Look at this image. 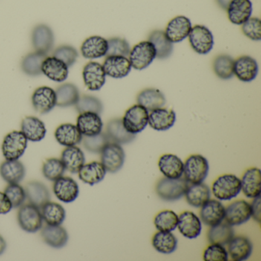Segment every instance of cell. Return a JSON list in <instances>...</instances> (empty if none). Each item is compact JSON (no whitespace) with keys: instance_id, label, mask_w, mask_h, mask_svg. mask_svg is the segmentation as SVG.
Returning a JSON list of instances; mask_svg holds the SVG:
<instances>
[{"instance_id":"cell-1","label":"cell","mask_w":261,"mask_h":261,"mask_svg":"<svg viewBox=\"0 0 261 261\" xmlns=\"http://www.w3.org/2000/svg\"><path fill=\"white\" fill-rule=\"evenodd\" d=\"M212 189L214 196L219 201H229L241 192V179L236 175L224 174L214 181Z\"/></svg>"},{"instance_id":"cell-2","label":"cell","mask_w":261,"mask_h":261,"mask_svg":"<svg viewBox=\"0 0 261 261\" xmlns=\"http://www.w3.org/2000/svg\"><path fill=\"white\" fill-rule=\"evenodd\" d=\"M208 172L207 159L198 154L190 155L184 163V178L190 184L203 182Z\"/></svg>"},{"instance_id":"cell-3","label":"cell","mask_w":261,"mask_h":261,"mask_svg":"<svg viewBox=\"0 0 261 261\" xmlns=\"http://www.w3.org/2000/svg\"><path fill=\"white\" fill-rule=\"evenodd\" d=\"M189 183L185 178H163L156 185V193L165 201H173L181 198L186 193Z\"/></svg>"},{"instance_id":"cell-4","label":"cell","mask_w":261,"mask_h":261,"mask_svg":"<svg viewBox=\"0 0 261 261\" xmlns=\"http://www.w3.org/2000/svg\"><path fill=\"white\" fill-rule=\"evenodd\" d=\"M129 57L131 66L134 69L141 71L151 65L156 58V53L149 41H143L134 45L130 50Z\"/></svg>"},{"instance_id":"cell-5","label":"cell","mask_w":261,"mask_h":261,"mask_svg":"<svg viewBox=\"0 0 261 261\" xmlns=\"http://www.w3.org/2000/svg\"><path fill=\"white\" fill-rule=\"evenodd\" d=\"M28 140L22 131L14 130L6 136L3 141L2 152L7 160H17L23 155Z\"/></svg>"},{"instance_id":"cell-6","label":"cell","mask_w":261,"mask_h":261,"mask_svg":"<svg viewBox=\"0 0 261 261\" xmlns=\"http://www.w3.org/2000/svg\"><path fill=\"white\" fill-rule=\"evenodd\" d=\"M149 111L140 105H134L125 113L122 121L125 129L133 134L142 132L148 125Z\"/></svg>"},{"instance_id":"cell-7","label":"cell","mask_w":261,"mask_h":261,"mask_svg":"<svg viewBox=\"0 0 261 261\" xmlns=\"http://www.w3.org/2000/svg\"><path fill=\"white\" fill-rule=\"evenodd\" d=\"M18 222L25 231L36 233L43 224L40 208L30 203L22 206L18 212Z\"/></svg>"},{"instance_id":"cell-8","label":"cell","mask_w":261,"mask_h":261,"mask_svg":"<svg viewBox=\"0 0 261 261\" xmlns=\"http://www.w3.org/2000/svg\"><path fill=\"white\" fill-rule=\"evenodd\" d=\"M189 40L192 49L198 54H207L213 48V35L204 25H196L192 27L189 35Z\"/></svg>"},{"instance_id":"cell-9","label":"cell","mask_w":261,"mask_h":261,"mask_svg":"<svg viewBox=\"0 0 261 261\" xmlns=\"http://www.w3.org/2000/svg\"><path fill=\"white\" fill-rule=\"evenodd\" d=\"M100 154L101 163L107 172L115 173L123 167L125 152L120 144L110 142L100 152Z\"/></svg>"},{"instance_id":"cell-10","label":"cell","mask_w":261,"mask_h":261,"mask_svg":"<svg viewBox=\"0 0 261 261\" xmlns=\"http://www.w3.org/2000/svg\"><path fill=\"white\" fill-rule=\"evenodd\" d=\"M32 103L35 111L39 114L49 113L57 105L56 91L50 87H39L32 96Z\"/></svg>"},{"instance_id":"cell-11","label":"cell","mask_w":261,"mask_h":261,"mask_svg":"<svg viewBox=\"0 0 261 261\" xmlns=\"http://www.w3.org/2000/svg\"><path fill=\"white\" fill-rule=\"evenodd\" d=\"M32 45L35 51L47 55L55 45V35L53 30L45 24L35 27L32 32Z\"/></svg>"},{"instance_id":"cell-12","label":"cell","mask_w":261,"mask_h":261,"mask_svg":"<svg viewBox=\"0 0 261 261\" xmlns=\"http://www.w3.org/2000/svg\"><path fill=\"white\" fill-rule=\"evenodd\" d=\"M84 83L91 91H99L106 82V74L103 65L97 62H90L84 67L82 71Z\"/></svg>"},{"instance_id":"cell-13","label":"cell","mask_w":261,"mask_h":261,"mask_svg":"<svg viewBox=\"0 0 261 261\" xmlns=\"http://www.w3.org/2000/svg\"><path fill=\"white\" fill-rule=\"evenodd\" d=\"M250 217V204L244 200L233 201L225 207L224 220L230 226L241 225L249 221Z\"/></svg>"},{"instance_id":"cell-14","label":"cell","mask_w":261,"mask_h":261,"mask_svg":"<svg viewBox=\"0 0 261 261\" xmlns=\"http://www.w3.org/2000/svg\"><path fill=\"white\" fill-rule=\"evenodd\" d=\"M66 64L55 56H47L42 62V74L53 82H65L68 77L69 69Z\"/></svg>"},{"instance_id":"cell-15","label":"cell","mask_w":261,"mask_h":261,"mask_svg":"<svg viewBox=\"0 0 261 261\" xmlns=\"http://www.w3.org/2000/svg\"><path fill=\"white\" fill-rule=\"evenodd\" d=\"M53 191L61 201L71 203L75 201L79 196V186L71 177L62 176L55 181Z\"/></svg>"},{"instance_id":"cell-16","label":"cell","mask_w":261,"mask_h":261,"mask_svg":"<svg viewBox=\"0 0 261 261\" xmlns=\"http://www.w3.org/2000/svg\"><path fill=\"white\" fill-rule=\"evenodd\" d=\"M192 28V22L189 18L178 16L168 23L165 33L172 43H178L189 36Z\"/></svg>"},{"instance_id":"cell-17","label":"cell","mask_w":261,"mask_h":261,"mask_svg":"<svg viewBox=\"0 0 261 261\" xmlns=\"http://www.w3.org/2000/svg\"><path fill=\"white\" fill-rule=\"evenodd\" d=\"M225 215V207L218 200L209 199L201 206L200 216L202 222L209 227L222 222Z\"/></svg>"},{"instance_id":"cell-18","label":"cell","mask_w":261,"mask_h":261,"mask_svg":"<svg viewBox=\"0 0 261 261\" xmlns=\"http://www.w3.org/2000/svg\"><path fill=\"white\" fill-rule=\"evenodd\" d=\"M105 74L113 79H123L131 71L129 59L123 56H107L103 64Z\"/></svg>"},{"instance_id":"cell-19","label":"cell","mask_w":261,"mask_h":261,"mask_svg":"<svg viewBox=\"0 0 261 261\" xmlns=\"http://www.w3.org/2000/svg\"><path fill=\"white\" fill-rule=\"evenodd\" d=\"M76 126L83 137H92L102 132L103 121L96 113H81L77 117Z\"/></svg>"},{"instance_id":"cell-20","label":"cell","mask_w":261,"mask_h":261,"mask_svg":"<svg viewBox=\"0 0 261 261\" xmlns=\"http://www.w3.org/2000/svg\"><path fill=\"white\" fill-rule=\"evenodd\" d=\"M258 74V65L253 58L241 56L233 63V74L243 82H250Z\"/></svg>"},{"instance_id":"cell-21","label":"cell","mask_w":261,"mask_h":261,"mask_svg":"<svg viewBox=\"0 0 261 261\" xmlns=\"http://www.w3.org/2000/svg\"><path fill=\"white\" fill-rule=\"evenodd\" d=\"M177 227L180 233L188 239H195L201 234V222L199 218L189 211L182 212L178 216Z\"/></svg>"},{"instance_id":"cell-22","label":"cell","mask_w":261,"mask_h":261,"mask_svg":"<svg viewBox=\"0 0 261 261\" xmlns=\"http://www.w3.org/2000/svg\"><path fill=\"white\" fill-rule=\"evenodd\" d=\"M108 49V40L98 36L88 38L81 46L82 56L87 59H100L106 56Z\"/></svg>"},{"instance_id":"cell-23","label":"cell","mask_w":261,"mask_h":261,"mask_svg":"<svg viewBox=\"0 0 261 261\" xmlns=\"http://www.w3.org/2000/svg\"><path fill=\"white\" fill-rule=\"evenodd\" d=\"M253 7L250 0H232L227 9L229 20L234 25H241L250 19Z\"/></svg>"},{"instance_id":"cell-24","label":"cell","mask_w":261,"mask_h":261,"mask_svg":"<svg viewBox=\"0 0 261 261\" xmlns=\"http://www.w3.org/2000/svg\"><path fill=\"white\" fill-rule=\"evenodd\" d=\"M175 120L176 115L174 111L161 108L151 111L148 123L155 130L165 131L173 126Z\"/></svg>"},{"instance_id":"cell-25","label":"cell","mask_w":261,"mask_h":261,"mask_svg":"<svg viewBox=\"0 0 261 261\" xmlns=\"http://www.w3.org/2000/svg\"><path fill=\"white\" fill-rule=\"evenodd\" d=\"M241 190L246 197L254 198L260 195L261 174L258 168L247 169L241 180Z\"/></svg>"},{"instance_id":"cell-26","label":"cell","mask_w":261,"mask_h":261,"mask_svg":"<svg viewBox=\"0 0 261 261\" xmlns=\"http://www.w3.org/2000/svg\"><path fill=\"white\" fill-rule=\"evenodd\" d=\"M227 245V253L232 260H246L253 251L252 243L246 237H233Z\"/></svg>"},{"instance_id":"cell-27","label":"cell","mask_w":261,"mask_h":261,"mask_svg":"<svg viewBox=\"0 0 261 261\" xmlns=\"http://www.w3.org/2000/svg\"><path fill=\"white\" fill-rule=\"evenodd\" d=\"M21 131L32 142L42 141L46 135L47 129L45 123L36 117L29 116L22 120Z\"/></svg>"},{"instance_id":"cell-28","label":"cell","mask_w":261,"mask_h":261,"mask_svg":"<svg viewBox=\"0 0 261 261\" xmlns=\"http://www.w3.org/2000/svg\"><path fill=\"white\" fill-rule=\"evenodd\" d=\"M159 169L165 177L179 178L183 175L184 163L181 159L173 154H164L158 162Z\"/></svg>"},{"instance_id":"cell-29","label":"cell","mask_w":261,"mask_h":261,"mask_svg":"<svg viewBox=\"0 0 261 261\" xmlns=\"http://www.w3.org/2000/svg\"><path fill=\"white\" fill-rule=\"evenodd\" d=\"M106 134L111 143L126 144L134 141L136 134H130L125 129L122 119L110 120L107 125Z\"/></svg>"},{"instance_id":"cell-30","label":"cell","mask_w":261,"mask_h":261,"mask_svg":"<svg viewBox=\"0 0 261 261\" xmlns=\"http://www.w3.org/2000/svg\"><path fill=\"white\" fill-rule=\"evenodd\" d=\"M55 137L59 144L68 147L79 144L82 141L83 136L76 125L63 123L56 129Z\"/></svg>"},{"instance_id":"cell-31","label":"cell","mask_w":261,"mask_h":261,"mask_svg":"<svg viewBox=\"0 0 261 261\" xmlns=\"http://www.w3.org/2000/svg\"><path fill=\"white\" fill-rule=\"evenodd\" d=\"M25 191L27 198H28L30 204H34L39 208L49 201L51 198L48 188L40 181H30L25 186Z\"/></svg>"},{"instance_id":"cell-32","label":"cell","mask_w":261,"mask_h":261,"mask_svg":"<svg viewBox=\"0 0 261 261\" xmlns=\"http://www.w3.org/2000/svg\"><path fill=\"white\" fill-rule=\"evenodd\" d=\"M137 100L138 105L146 108L148 111L163 108L166 103V97L163 93L155 88L143 90L137 96Z\"/></svg>"},{"instance_id":"cell-33","label":"cell","mask_w":261,"mask_h":261,"mask_svg":"<svg viewBox=\"0 0 261 261\" xmlns=\"http://www.w3.org/2000/svg\"><path fill=\"white\" fill-rule=\"evenodd\" d=\"M77 173L79 178L83 182L94 186L105 178L107 170L101 163L91 162L88 164H84Z\"/></svg>"},{"instance_id":"cell-34","label":"cell","mask_w":261,"mask_h":261,"mask_svg":"<svg viewBox=\"0 0 261 261\" xmlns=\"http://www.w3.org/2000/svg\"><path fill=\"white\" fill-rule=\"evenodd\" d=\"M61 160L68 172L77 173L85 164V156L80 148L76 146H68L62 151Z\"/></svg>"},{"instance_id":"cell-35","label":"cell","mask_w":261,"mask_h":261,"mask_svg":"<svg viewBox=\"0 0 261 261\" xmlns=\"http://www.w3.org/2000/svg\"><path fill=\"white\" fill-rule=\"evenodd\" d=\"M0 175L9 184L19 183L25 177V166L18 160H7L0 166Z\"/></svg>"},{"instance_id":"cell-36","label":"cell","mask_w":261,"mask_h":261,"mask_svg":"<svg viewBox=\"0 0 261 261\" xmlns=\"http://www.w3.org/2000/svg\"><path fill=\"white\" fill-rule=\"evenodd\" d=\"M148 41L153 45L156 53V58L164 60L170 57L173 51L172 42L168 39L163 30H155L149 34Z\"/></svg>"},{"instance_id":"cell-37","label":"cell","mask_w":261,"mask_h":261,"mask_svg":"<svg viewBox=\"0 0 261 261\" xmlns=\"http://www.w3.org/2000/svg\"><path fill=\"white\" fill-rule=\"evenodd\" d=\"M44 241L50 247L61 248L65 247L68 241L67 230L61 225L45 226L41 232Z\"/></svg>"},{"instance_id":"cell-38","label":"cell","mask_w":261,"mask_h":261,"mask_svg":"<svg viewBox=\"0 0 261 261\" xmlns=\"http://www.w3.org/2000/svg\"><path fill=\"white\" fill-rule=\"evenodd\" d=\"M185 195L190 205L200 207L210 199L211 192L207 186L203 182L197 184L189 183Z\"/></svg>"},{"instance_id":"cell-39","label":"cell","mask_w":261,"mask_h":261,"mask_svg":"<svg viewBox=\"0 0 261 261\" xmlns=\"http://www.w3.org/2000/svg\"><path fill=\"white\" fill-rule=\"evenodd\" d=\"M43 221L48 225H61L65 221L66 212L59 203L48 201L40 208Z\"/></svg>"},{"instance_id":"cell-40","label":"cell","mask_w":261,"mask_h":261,"mask_svg":"<svg viewBox=\"0 0 261 261\" xmlns=\"http://www.w3.org/2000/svg\"><path fill=\"white\" fill-rule=\"evenodd\" d=\"M56 93L57 97L56 106L61 108L74 106L80 97L79 88L71 83H65L61 85L57 88Z\"/></svg>"},{"instance_id":"cell-41","label":"cell","mask_w":261,"mask_h":261,"mask_svg":"<svg viewBox=\"0 0 261 261\" xmlns=\"http://www.w3.org/2000/svg\"><path fill=\"white\" fill-rule=\"evenodd\" d=\"M234 231L232 226L227 223H220L217 225L212 226L207 232V239L210 244H218L227 245L233 238Z\"/></svg>"},{"instance_id":"cell-42","label":"cell","mask_w":261,"mask_h":261,"mask_svg":"<svg viewBox=\"0 0 261 261\" xmlns=\"http://www.w3.org/2000/svg\"><path fill=\"white\" fill-rule=\"evenodd\" d=\"M152 244L157 251L169 254L175 251L178 241L176 237L171 232L159 231L152 237Z\"/></svg>"},{"instance_id":"cell-43","label":"cell","mask_w":261,"mask_h":261,"mask_svg":"<svg viewBox=\"0 0 261 261\" xmlns=\"http://www.w3.org/2000/svg\"><path fill=\"white\" fill-rule=\"evenodd\" d=\"M47 57V55L39 51H33L25 56L21 63V68L25 74L29 76H39L42 74V62Z\"/></svg>"},{"instance_id":"cell-44","label":"cell","mask_w":261,"mask_h":261,"mask_svg":"<svg viewBox=\"0 0 261 261\" xmlns=\"http://www.w3.org/2000/svg\"><path fill=\"white\" fill-rule=\"evenodd\" d=\"M234 60L227 55L217 56L213 62V70L215 74L222 80H228L233 76Z\"/></svg>"},{"instance_id":"cell-45","label":"cell","mask_w":261,"mask_h":261,"mask_svg":"<svg viewBox=\"0 0 261 261\" xmlns=\"http://www.w3.org/2000/svg\"><path fill=\"white\" fill-rule=\"evenodd\" d=\"M178 216L170 210H164L160 212L154 219L155 228L159 231L172 232L178 225Z\"/></svg>"},{"instance_id":"cell-46","label":"cell","mask_w":261,"mask_h":261,"mask_svg":"<svg viewBox=\"0 0 261 261\" xmlns=\"http://www.w3.org/2000/svg\"><path fill=\"white\" fill-rule=\"evenodd\" d=\"M65 166L59 159L51 158L45 160L42 166V173L47 179L56 181L63 176L65 173Z\"/></svg>"},{"instance_id":"cell-47","label":"cell","mask_w":261,"mask_h":261,"mask_svg":"<svg viewBox=\"0 0 261 261\" xmlns=\"http://www.w3.org/2000/svg\"><path fill=\"white\" fill-rule=\"evenodd\" d=\"M75 108L79 114L93 112L100 115L103 111L102 102L97 97L91 95H83L79 97Z\"/></svg>"},{"instance_id":"cell-48","label":"cell","mask_w":261,"mask_h":261,"mask_svg":"<svg viewBox=\"0 0 261 261\" xmlns=\"http://www.w3.org/2000/svg\"><path fill=\"white\" fill-rule=\"evenodd\" d=\"M82 142L87 150L93 153H100L105 146L111 141L106 133L101 132L92 137H84Z\"/></svg>"},{"instance_id":"cell-49","label":"cell","mask_w":261,"mask_h":261,"mask_svg":"<svg viewBox=\"0 0 261 261\" xmlns=\"http://www.w3.org/2000/svg\"><path fill=\"white\" fill-rule=\"evenodd\" d=\"M108 49L106 56H123L127 57L130 53V46L126 39L111 38L108 40Z\"/></svg>"},{"instance_id":"cell-50","label":"cell","mask_w":261,"mask_h":261,"mask_svg":"<svg viewBox=\"0 0 261 261\" xmlns=\"http://www.w3.org/2000/svg\"><path fill=\"white\" fill-rule=\"evenodd\" d=\"M4 193L8 197L13 207H21L27 199L25 189L19 185V183L9 184L6 188Z\"/></svg>"},{"instance_id":"cell-51","label":"cell","mask_w":261,"mask_h":261,"mask_svg":"<svg viewBox=\"0 0 261 261\" xmlns=\"http://www.w3.org/2000/svg\"><path fill=\"white\" fill-rule=\"evenodd\" d=\"M53 56L60 59L69 68L75 63L79 58V53L77 49L71 45H62L56 48L53 53Z\"/></svg>"},{"instance_id":"cell-52","label":"cell","mask_w":261,"mask_h":261,"mask_svg":"<svg viewBox=\"0 0 261 261\" xmlns=\"http://www.w3.org/2000/svg\"><path fill=\"white\" fill-rule=\"evenodd\" d=\"M241 27L243 33L248 39L253 41H259L261 39V22L259 18L250 17L247 19Z\"/></svg>"},{"instance_id":"cell-53","label":"cell","mask_w":261,"mask_h":261,"mask_svg":"<svg viewBox=\"0 0 261 261\" xmlns=\"http://www.w3.org/2000/svg\"><path fill=\"white\" fill-rule=\"evenodd\" d=\"M203 257L205 261H227L228 260V253L224 246L211 244L204 250Z\"/></svg>"},{"instance_id":"cell-54","label":"cell","mask_w":261,"mask_h":261,"mask_svg":"<svg viewBox=\"0 0 261 261\" xmlns=\"http://www.w3.org/2000/svg\"><path fill=\"white\" fill-rule=\"evenodd\" d=\"M13 208L11 202L4 192H0V215H6Z\"/></svg>"},{"instance_id":"cell-55","label":"cell","mask_w":261,"mask_h":261,"mask_svg":"<svg viewBox=\"0 0 261 261\" xmlns=\"http://www.w3.org/2000/svg\"><path fill=\"white\" fill-rule=\"evenodd\" d=\"M251 208V217L258 223L260 222V195L254 198L250 204Z\"/></svg>"},{"instance_id":"cell-56","label":"cell","mask_w":261,"mask_h":261,"mask_svg":"<svg viewBox=\"0 0 261 261\" xmlns=\"http://www.w3.org/2000/svg\"><path fill=\"white\" fill-rule=\"evenodd\" d=\"M232 0H216L217 4L222 10H227Z\"/></svg>"},{"instance_id":"cell-57","label":"cell","mask_w":261,"mask_h":261,"mask_svg":"<svg viewBox=\"0 0 261 261\" xmlns=\"http://www.w3.org/2000/svg\"><path fill=\"white\" fill-rule=\"evenodd\" d=\"M6 249H7V242L4 238L0 235V255H2L5 252Z\"/></svg>"}]
</instances>
